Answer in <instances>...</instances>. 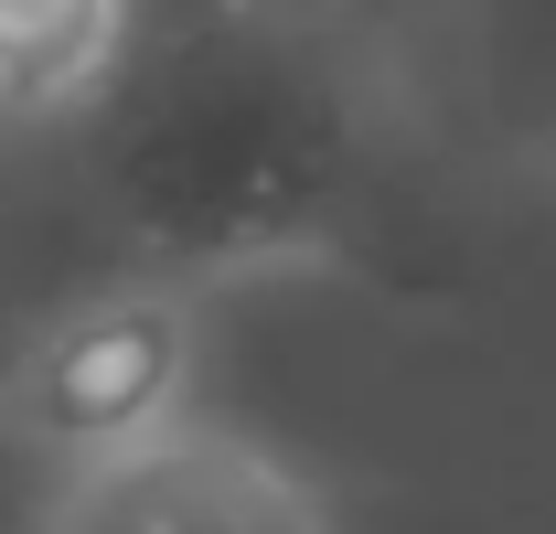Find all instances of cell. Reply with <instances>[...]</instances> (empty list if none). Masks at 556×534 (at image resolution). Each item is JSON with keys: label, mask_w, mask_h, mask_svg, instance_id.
I'll use <instances>...</instances> for the list:
<instances>
[{"label": "cell", "mask_w": 556, "mask_h": 534, "mask_svg": "<svg viewBox=\"0 0 556 534\" xmlns=\"http://www.w3.org/2000/svg\"><path fill=\"white\" fill-rule=\"evenodd\" d=\"M118 11L129 0H0V107L65 118L118 43Z\"/></svg>", "instance_id": "4"}, {"label": "cell", "mask_w": 556, "mask_h": 534, "mask_svg": "<svg viewBox=\"0 0 556 534\" xmlns=\"http://www.w3.org/2000/svg\"><path fill=\"white\" fill-rule=\"evenodd\" d=\"M182 374H193V332L172 289H108V300H75L22 353V417L65 460H97L118 438H150L161 417H182Z\"/></svg>", "instance_id": "3"}, {"label": "cell", "mask_w": 556, "mask_h": 534, "mask_svg": "<svg viewBox=\"0 0 556 534\" xmlns=\"http://www.w3.org/2000/svg\"><path fill=\"white\" fill-rule=\"evenodd\" d=\"M43 534H332V524H321V492L278 449L236 438V428L161 417L150 438L75 460Z\"/></svg>", "instance_id": "2"}, {"label": "cell", "mask_w": 556, "mask_h": 534, "mask_svg": "<svg viewBox=\"0 0 556 534\" xmlns=\"http://www.w3.org/2000/svg\"><path fill=\"white\" fill-rule=\"evenodd\" d=\"M482 54L525 139L556 161V0H482Z\"/></svg>", "instance_id": "5"}, {"label": "cell", "mask_w": 556, "mask_h": 534, "mask_svg": "<svg viewBox=\"0 0 556 534\" xmlns=\"http://www.w3.org/2000/svg\"><path fill=\"white\" fill-rule=\"evenodd\" d=\"M97 214L150 267H268L386 182L375 0H129L65 107Z\"/></svg>", "instance_id": "1"}]
</instances>
